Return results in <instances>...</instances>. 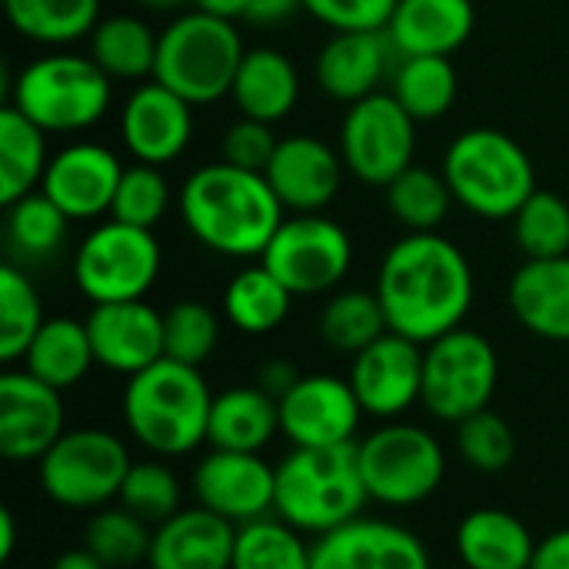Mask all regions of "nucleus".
<instances>
[{"mask_svg": "<svg viewBox=\"0 0 569 569\" xmlns=\"http://www.w3.org/2000/svg\"><path fill=\"white\" fill-rule=\"evenodd\" d=\"M220 343V320L200 300H180L163 313V357L203 367Z\"/></svg>", "mask_w": 569, "mask_h": 569, "instance_id": "obj_43", "label": "nucleus"}, {"mask_svg": "<svg viewBox=\"0 0 569 569\" xmlns=\"http://www.w3.org/2000/svg\"><path fill=\"white\" fill-rule=\"evenodd\" d=\"M277 403L280 433L293 447H347L363 420V407L350 380L330 373L300 377Z\"/></svg>", "mask_w": 569, "mask_h": 569, "instance_id": "obj_14", "label": "nucleus"}, {"mask_svg": "<svg viewBox=\"0 0 569 569\" xmlns=\"http://www.w3.org/2000/svg\"><path fill=\"white\" fill-rule=\"evenodd\" d=\"M243 53L247 50L233 20L193 10L163 27L153 80H160L193 107L213 103L220 97H230Z\"/></svg>", "mask_w": 569, "mask_h": 569, "instance_id": "obj_6", "label": "nucleus"}, {"mask_svg": "<svg viewBox=\"0 0 569 569\" xmlns=\"http://www.w3.org/2000/svg\"><path fill=\"white\" fill-rule=\"evenodd\" d=\"M50 569H110L107 563H100L87 547H80V550H67V553H60Z\"/></svg>", "mask_w": 569, "mask_h": 569, "instance_id": "obj_53", "label": "nucleus"}, {"mask_svg": "<svg viewBox=\"0 0 569 569\" xmlns=\"http://www.w3.org/2000/svg\"><path fill=\"white\" fill-rule=\"evenodd\" d=\"M510 310L540 340L569 343V253L527 260L510 280Z\"/></svg>", "mask_w": 569, "mask_h": 569, "instance_id": "obj_26", "label": "nucleus"}, {"mask_svg": "<svg viewBox=\"0 0 569 569\" xmlns=\"http://www.w3.org/2000/svg\"><path fill=\"white\" fill-rule=\"evenodd\" d=\"M167 207H170V187H167V177L160 173V167H150V163L123 167V177H120V187H117V197L110 207L113 220L153 230V223L163 220Z\"/></svg>", "mask_w": 569, "mask_h": 569, "instance_id": "obj_46", "label": "nucleus"}, {"mask_svg": "<svg viewBox=\"0 0 569 569\" xmlns=\"http://www.w3.org/2000/svg\"><path fill=\"white\" fill-rule=\"evenodd\" d=\"M400 0H303V10L330 27L333 33L347 30H387Z\"/></svg>", "mask_w": 569, "mask_h": 569, "instance_id": "obj_47", "label": "nucleus"}, {"mask_svg": "<svg viewBox=\"0 0 569 569\" xmlns=\"http://www.w3.org/2000/svg\"><path fill=\"white\" fill-rule=\"evenodd\" d=\"M230 97L240 117L263 120V123L283 120L297 107V97H300V77H297L293 60L273 47L247 50L233 77Z\"/></svg>", "mask_w": 569, "mask_h": 569, "instance_id": "obj_28", "label": "nucleus"}, {"mask_svg": "<svg viewBox=\"0 0 569 569\" xmlns=\"http://www.w3.org/2000/svg\"><path fill=\"white\" fill-rule=\"evenodd\" d=\"M343 157L317 137L293 133L277 143V153L267 167V180L280 197L283 210L320 213L343 183Z\"/></svg>", "mask_w": 569, "mask_h": 569, "instance_id": "obj_22", "label": "nucleus"}, {"mask_svg": "<svg viewBox=\"0 0 569 569\" xmlns=\"http://www.w3.org/2000/svg\"><path fill=\"white\" fill-rule=\"evenodd\" d=\"M150 540H153L150 523H143L137 513H130L120 503L93 510V517L83 530V547L110 569L147 563Z\"/></svg>", "mask_w": 569, "mask_h": 569, "instance_id": "obj_39", "label": "nucleus"}, {"mask_svg": "<svg viewBox=\"0 0 569 569\" xmlns=\"http://www.w3.org/2000/svg\"><path fill=\"white\" fill-rule=\"evenodd\" d=\"M393 43L387 30H347L333 33L320 53H317V83L327 97L340 103H357L380 90V80L387 77Z\"/></svg>", "mask_w": 569, "mask_h": 569, "instance_id": "obj_24", "label": "nucleus"}, {"mask_svg": "<svg viewBox=\"0 0 569 569\" xmlns=\"http://www.w3.org/2000/svg\"><path fill=\"white\" fill-rule=\"evenodd\" d=\"M193 137V103L160 80L140 83L120 110V140L137 163L167 167Z\"/></svg>", "mask_w": 569, "mask_h": 569, "instance_id": "obj_18", "label": "nucleus"}, {"mask_svg": "<svg viewBox=\"0 0 569 569\" xmlns=\"http://www.w3.org/2000/svg\"><path fill=\"white\" fill-rule=\"evenodd\" d=\"M110 97V77L93 57L47 53L17 73L10 107H17L43 133H77L107 113Z\"/></svg>", "mask_w": 569, "mask_h": 569, "instance_id": "obj_7", "label": "nucleus"}, {"mask_svg": "<svg viewBox=\"0 0 569 569\" xmlns=\"http://www.w3.org/2000/svg\"><path fill=\"white\" fill-rule=\"evenodd\" d=\"M260 263L293 297H313L333 290L347 277L353 263V243L337 220L320 213H297L293 220L280 223Z\"/></svg>", "mask_w": 569, "mask_h": 569, "instance_id": "obj_13", "label": "nucleus"}, {"mask_svg": "<svg viewBox=\"0 0 569 569\" xmlns=\"http://www.w3.org/2000/svg\"><path fill=\"white\" fill-rule=\"evenodd\" d=\"M93 363H97V357L90 347L87 323H80L73 317L43 320V327L37 330L33 343L23 353V370L57 390L77 387L90 373Z\"/></svg>", "mask_w": 569, "mask_h": 569, "instance_id": "obj_30", "label": "nucleus"}, {"mask_svg": "<svg viewBox=\"0 0 569 569\" xmlns=\"http://www.w3.org/2000/svg\"><path fill=\"white\" fill-rule=\"evenodd\" d=\"M440 173L447 177L453 200L480 220H513L537 193L530 153L493 127H473L453 137Z\"/></svg>", "mask_w": 569, "mask_h": 569, "instance_id": "obj_5", "label": "nucleus"}, {"mask_svg": "<svg viewBox=\"0 0 569 569\" xmlns=\"http://www.w3.org/2000/svg\"><path fill=\"white\" fill-rule=\"evenodd\" d=\"M190 3L200 13H210V17H220V20H240V17H247L250 0H190Z\"/></svg>", "mask_w": 569, "mask_h": 569, "instance_id": "obj_52", "label": "nucleus"}, {"mask_svg": "<svg viewBox=\"0 0 569 569\" xmlns=\"http://www.w3.org/2000/svg\"><path fill=\"white\" fill-rule=\"evenodd\" d=\"M513 237L527 260H553L569 253V203L550 190H537L513 217Z\"/></svg>", "mask_w": 569, "mask_h": 569, "instance_id": "obj_42", "label": "nucleus"}, {"mask_svg": "<svg viewBox=\"0 0 569 569\" xmlns=\"http://www.w3.org/2000/svg\"><path fill=\"white\" fill-rule=\"evenodd\" d=\"M193 493L200 507L240 527L273 513L277 467L260 453L210 450L193 470Z\"/></svg>", "mask_w": 569, "mask_h": 569, "instance_id": "obj_16", "label": "nucleus"}, {"mask_svg": "<svg viewBox=\"0 0 569 569\" xmlns=\"http://www.w3.org/2000/svg\"><path fill=\"white\" fill-rule=\"evenodd\" d=\"M43 320L47 317L30 277L13 263L0 267V360L3 363L23 360Z\"/></svg>", "mask_w": 569, "mask_h": 569, "instance_id": "obj_40", "label": "nucleus"}, {"mask_svg": "<svg viewBox=\"0 0 569 569\" xmlns=\"http://www.w3.org/2000/svg\"><path fill=\"white\" fill-rule=\"evenodd\" d=\"M360 477L373 503L383 507H417L430 500L447 473V453L440 440L417 427L387 420L357 443Z\"/></svg>", "mask_w": 569, "mask_h": 569, "instance_id": "obj_8", "label": "nucleus"}, {"mask_svg": "<svg viewBox=\"0 0 569 569\" xmlns=\"http://www.w3.org/2000/svg\"><path fill=\"white\" fill-rule=\"evenodd\" d=\"M213 393L200 367L170 357L127 377L123 423L127 433L157 457H183L207 443Z\"/></svg>", "mask_w": 569, "mask_h": 569, "instance_id": "obj_3", "label": "nucleus"}, {"mask_svg": "<svg viewBox=\"0 0 569 569\" xmlns=\"http://www.w3.org/2000/svg\"><path fill=\"white\" fill-rule=\"evenodd\" d=\"M133 467L127 443L97 427L67 430L40 460L37 480L47 500L67 510H100L120 497L123 477Z\"/></svg>", "mask_w": 569, "mask_h": 569, "instance_id": "obj_9", "label": "nucleus"}, {"mask_svg": "<svg viewBox=\"0 0 569 569\" xmlns=\"http://www.w3.org/2000/svg\"><path fill=\"white\" fill-rule=\"evenodd\" d=\"M160 277V243L153 230L107 220L93 227L73 257V280L90 303L143 300Z\"/></svg>", "mask_w": 569, "mask_h": 569, "instance_id": "obj_11", "label": "nucleus"}, {"mask_svg": "<svg viewBox=\"0 0 569 569\" xmlns=\"http://www.w3.org/2000/svg\"><path fill=\"white\" fill-rule=\"evenodd\" d=\"M47 133L17 107L0 113V203L10 207L33 193L47 173Z\"/></svg>", "mask_w": 569, "mask_h": 569, "instance_id": "obj_31", "label": "nucleus"}, {"mask_svg": "<svg viewBox=\"0 0 569 569\" xmlns=\"http://www.w3.org/2000/svg\"><path fill=\"white\" fill-rule=\"evenodd\" d=\"M293 293L260 263L230 277L223 290V317L240 333L260 337L277 330L290 313Z\"/></svg>", "mask_w": 569, "mask_h": 569, "instance_id": "obj_33", "label": "nucleus"}, {"mask_svg": "<svg viewBox=\"0 0 569 569\" xmlns=\"http://www.w3.org/2000/svg\"><path fill=\"white\" fill-rule=\"evenodd\" d=\"M477 23L473 0H400L387 37L400 57H450Z\"/></svg>", "mask_w": 569, "mask_h": 569, "instance_id": "obj_25", "label": "nucleus"}, {"mask_svg": "<svg viewBox=\"0 0 569 569\" xmlns=\"http://www.w3.org/2000/svg\"><path fill=\"white\" fill-rule=\"evenodd\" d=\"M383 333H390V323L380 307V297L370 290L333 293L320 313V337L337 353L357 357L360 350L377 343Z\"/></svg>", "mask_w": 569, "mask_h": 569, "instance_id": "obj_36", "label": "nucleus"}, {"mask_svg": "<svg viewBox=\"0 0 569 569\" xmlns=\"http://www.w3.org/2000/svg\"><path fill=\"white\" fill-rule=\"evenodd\" d=\"M160 37L130 13L103 17L90 33V57L110 80H143L153 77Z\"/></svg>", "mask_w": 569, "mask_h": 569, "instance_id": "obj_32", "label": "nucleus"}, {"mask_svg": "<svg viewBox=\"0 0 569 569\" xmlns=\"http://www.w3.org/2000/svg\"><path fill=\"white\" fill-rule=\"evenodd\" d=\"M280 433V403L260 387H233L213 397L207 443L213 450L260 453Z\"/></svg>", "mask_w": 569, "mask_h": 569, "instance_id": "obj_29", "label": "nucleus"}, {"mask_svg": "<svg viewBox=\"0 0 569 569\" xmlns=\"http://www.w3.org/2000/svg\"><path fill=\"white\" fill-rule=\"evenodd\" d=\"M310 569H430V553L407 527L360 513L317 537Z\"/></svg>", "mask_w": 569, "mask_h": 569, "instance_id": "obj_19", "label": "nucleus"}, {"mask_svg": "<svg viewBox=\"0 0 569 569\" xmlns=\"http://www.w3.org/2000/svg\"><path fill=\"white\" fill-rule=\"evenodd\" d=\"M370 493L360 477L357 443L293 447L277 463L273 513L300 533H330L357 520Z\"/></svg>", "mask_w": 569, "mask_h": 569, "instance_id": "obj_4", "label": "nucleus"}, {"mask_svg": "<svg viewBox=\"0 0 569 569\" xmlns=\"http://www.w3.org/2000/svg\"><path fill=\"white\" fill-rule=\"evenodd\" d=\"M310 557L313 543L277 513H267L237 527L230 569H310Z\"/></svg>", "mask_w": 569, "mask_h": 569, "instance_id": "obj_35", "label": "nucleus"}, {"mask_svg": "<svg viewBox=\"0 0 569 569\" xmlns=\"http://www.w3.org/2000/svg\"><path fill=\"white\" fill-rule=\"evenodd\" d=\"M137 3L153 7V10H170V7H180V3H187V0H137Z\"/></svg>", "mask_w": 569, "mask_h": 569, "instance_id": "obj_55", "label": "nucleus"}, {"mask_svg": "<svg viewBox=\"0 0 569 569\" xmlns=\"http://www.w3.org/2000/svg\"><path fill=\"white\" fill-rule=\"evenodd\" d=\"M83 323L97 363L113 373L133 377L163 360V313L147 300L93 303Z\"/></svg>", "mask_w": 569, "mask_h": 569, "instance_id": "obj_21", "label": "nucleus"}, {"mask_svg": "<svg viewBox=\"0 0 569 569\" xmlns=\"http://www.w3.org/2000/svg\"><path fill=\"white\" fill-rule=\"evenodd\" d=\"M180 480L177 473L160 463V460H143V463H133L123 477V487H120V497L117 503L127 507L130 513H137L143 523H153L160 527L163 520H170L173 513H180Z\"/></svg>", "mask_w": 569, "mask_h": 569, "instance_id": "obj_45", "label": "nucleus"}, {"mask_svg": "<svg viewBox=\"0 0 569 569\" xmlns=\"http://www.w3.org/2000/svg\"><path fill=\"white\" fill-rule=\"evenodd\" d=\"M390 93L413 120H440L457 100V70L450 57H403Z\"/></svg>", "mask_w": 569, "mask_h": 569, "instance_id": "obj_37", "label": "nucleus"}, {"mask_svg": "<svg viewBox=\"0 0 569 569\" xmlns=\"http://www.w3.org/2000/svg\"><path fill=\"white\" fill-rule=\"evenodd\" d=\"M383 190H387V210L410 233H433L447 220L450 203H453L447 177L423 170V167H407Z\"/></svg>", "mask_w": 569, "mask_h": 569, "instance_id": "obj_38", "label": "nucleus"}, {"mask_svg": "<svg viewBox=\"0 0 569 569\" xmlns=\"http://www.w3.org/2000/svg\"><path fill=\"white\" fill-rule=\"evenodd\" d=\"M537 543L520 517L497 507H480L457 527V553L467 569H530Z\"/></svg>", "mask_w": 569, "mask_h": 569, "instance_id": "obj_27", "label": "nucleus"}, {"mask_svg": "<svg viewBox=\"0 0 569 569\" xmlns=\"http://www.w3.org/2000/svg\"><path fill=\"white\" fill-rule=\"evenodd\" d=\"M120 177L123 167L113 150L80 140L50 157L40 193H47L70 220H97L110 213Z\"/></svg>", "mask_w": 569, "mask_h": 569, "instance_id": "obj_20", "label": "nucleus"}, {"mask_svg": "<svg viewBox=\"0 0 569 569\" xmlns=\"http://www.w3.org/2000/svg\"><path fill=\"white\" fill-rule=\"evenodd\" d=\"M500 363L493 343L467 327H457L423 347L420 403L443 423H460L490 407Z\"/></svg>", "mask_w": 569, "mask_h": 569, "instance_id": "obj_10", "label": "nucleus"}, {"mask_svg": "<svg viewBox=\"0 0 569 569\" xmlns=\"http://www.w3.org/2000/svg\"><path fill=\"white\" fill-rule=\"evenodd\" d=\"M277 143L280 140L273 137V123L240 117L223 133V163H233V167L253 170V173H267V167L277 153Z\"/></svg>", "mask_w": 569, "mask_h": 569, "instance_id": "obj_48", "label": "nucleus"}, {"mask_svg": "<svg viewBox=\"0 0 569 569\" xmlns=\"http://www.w3.org/2000/svg\"><path fill=\"white\" fill-rule=\"evenodd\" d=\"M237 527L207 507H190L153 527L150 569H230Z\"/></svg>", "mask_w": 569, "mask_h": 569, "instance_id": "obj_23", "label": "nucleus"}, {"mask_svg": "<svg viewBox=\"0 0 569 569\" xmlns=\"http://www.w3.org/2000/svg\"><path fill=\"white\" fill-rule=\"evenodd\" d=\"M417 120L400 107L393 93H370L347 107L340 123L343 167L367 187H390L407 167H413Z\"/></svg>", "mask_w": 569, "mask_h": 569, "instance_id": "obj_12", "label": "nucleus"}, {"mask_svg": "<svg viewBox=\"0 0 569 569\" xmlns=\"http://www.w3.org/2000/svg\"><path fill=\"white\" fill-rule=\"evenodd\" d=\"M60 390L27 370L0 373V457L13 463L40 460L63 437Z\"/></svg>", "mask_w": 569, "mask_h": 569, "instance_id": "obj_17", "label": "nucleus"}, {"mask_svg": "<svg viewBox=\"0 0 569 569\" xmlns=\"http://www.w3.org/2000/svg\"><path fill=\"white\" fill-rule=\"evenodd\" d=\"M373 293L390 330L427 347L463 327L473 307V270L463 250L437 230L407 233L387 250Z\"/></svg>", "mask_w": 569, "mask_h": 569, "instance_id": "obj_1", "label": "nucleus"}, {"mask_svg": "<svg viewBox=\"0 0 569 569\" xmlns=\"http://www.w3.org/2000/svg\"><path fill=\"white\" fill-rule=\"evenodd\" d=\"M180 217L193 240L220 257H263L283 223V203L270 180L233 163L193 170L180 190Z\"/></svg>", "mask_w": 569, "mask_h": 569, "instance_id": "obj_2", "label": "nucleus"}, {"mask_svg": "<svg viewBox=\"0 0 569 569\" xmlns=\"http://www.w3.org/2000/svg\"><path fill=\"white\" fill-rule=\"evenodd\" d=\"M350 387L377 420H397L423 393V343L400 333H383L377 343L360 350L350 367Z\"/></svg>", "mask_w": 569, "mask_h": 569, "instance_id": "obj_15", "label": "nucleus"}, {"mask_svg": "<svg viewBox=\"0 0 569 569\" xmlns=\"http://www.w3.org/2000/svg\"><path fill=\"white\" fill-rule=\"evenodd\" d=\"M457 453L460 460L477 473H503L517 457V433L513 427L493 413L490 407L480 413H470L457 423Z\"/></svg>", "mask_w": 569, "mask_h": 569, "instance_id": "obj_44", "label": "nucleus"}, {"mask_svg": "<svg viewBox=\"0 0 569 569\" xmlns=\"http://www.w3.org/2000/svg\"><path fill=\"white\" fill-rule=\"evenodd\" d=\"M530 569H569V527L543 537L537 543V553H533Z\"/></svg>", "mask_w": 569, "mask_h": 569, "instance_id": "obj_50", "label": "nucleus"}, {"mask_svg": "<svg viewBox=\"0 0 569 569\" xmlns=\"http://www.w3.org/2000/svg\"><path fill=\"white\" fill-rule=\"evenodd\" d=\"M297 10H303V0H250L243 20H250L257 27H277V23L290 20Z\"/></svg>", "mask_w": 569, "mask_h": 569, "instance_id": "obj_49", "label": "nucleus"}, {"mask_svg": "<svg viewBox=\"0 0 569 569\" xmlns=\"http://www.w3.org/2000/svg\"><path fill=\"white\" fill-rule=\"evenodd\" d=\"M297 380H300V373H297V367L287 363V360H267V363L260 367V373H257V387L267 390V393L277 397V400H280Z\"/></svg>", "mask_w": 569, "mask_h": 569, "instance_id": "obj_51", "label": "nucleus"}, {"mask_svg": "<svg viewBox=\"0 0 569 569\" xmlns=\"http://www.w3.org/2000/svg\"><path fill=\"white\" fill-rule=\"evenodd\" d=\"M70 217L40 190L7 207V240L27 260H43L60 250Z\"/></svg>", "mask_w": 569, "mask_h": 569, "instance_id": "obj_41", "label": "nucleus"}, {"mask_svg": "<svg viewBox=\"0 0 569 569\" xmlns=\"http://www.w3.org/2000/svg\"><path fill=\"white\" fill-rule=\"evenodd\" d=\"M3 10L20 37L47 47L90 37L100 23V0H3Z\"/></svg>", "mask_w": 569, "mask_h": 569, "instance_id": "obj_34", "label": "nucleus"}, {"mask_svg": "<svg viewBox=\"0 0 569 569\" xmlns=\"http://www.w3.org/2000/svg\"><path fill=\"white\" fill-rule=\"evenodd\" d=\"M17 550V517L10 510H0V563H7Z\"/></svg>", "mask_w": 569, "mask_h": 569, "instance_id": "obj_54", "label": "nucleus"}]
</instances>
